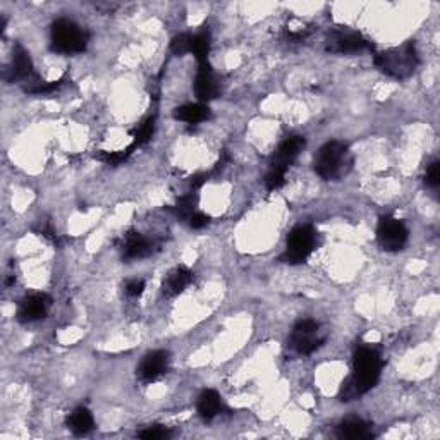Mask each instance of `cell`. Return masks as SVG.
<instances>
[{"instance_id": "obj_1", "label": "cell", "mask_w": 440, "mask_h": 440, "mask_svg": "<svg viewBox=\"0 0 440 440\" xmlns=\"http://www.w3.org/2000/svg\"><path fill=\"white\" fill-rule=\"evenodd\" d=\"M418 64H420V57H418L414 41H406L404 45L375 55V66L382 73L396 79H406L413 76Z\"/></svg>"}, {"instance_id": "obj_2", "label": "cell", "mask_w": 440, "mask_h": 440, "mask_svg": "<svg viewBox=\"0 0 440 440\" xmlns=\"http://www.w3.org/2000/svg\"><path fill=\"white\" fill-rule=\"evenodd\" d=\"M353 156L348 146L341 141H329L320 148L315 156V171L324 179H341L351 171Z\"/></svg>"}, {"instance_id": "obj_3", "label": "cell", "mask_w": 440, "mask_h": 440, "mask_svg": "<svg viewBox=\"0 0 440 440\" xmlns=\"http://www.w3.org/2000/svg\"><path fill=\"white\" fill-rule=\"evenodd\" d=\"M382 366L384 361L376 351L368 348L356 351V354H354V375L351 376V380H353L359 396L375 387L380 379Z\"/></svg>"}, {"instance_id": "obj_4", "label": "cell", "mask_w": 440, "mask_h": 440, "mask_svg": "<svg viewBox=\"0 0 440 440\" xmlns=\"http://www.w3.org/2000/svg\"><path fill=\"white\" fill-rule=\"evenodd\" d=\"M88 33L69 19H57L52 24V50L73 55L86 50Z\"/></svg>"}, {"instance_id": "obj_5", "label": "cell", "mask_w": 440, "mask_h": 440, "mask_svg": "<svg viewBox=\"0 0 440 440\" xmlns=\"http://www.w3.org/2000/svg\"><path fill=\"white\" fill-rule=\"evenodd\" d=\"M316 246V232L311 226H298L287 236V249L281 260L284 264H303Z\"/></svg>"}, {"instance_id": "obj_6", "label": "cell", "mask_w": 440, "mask_h": 440, "mask_svg": "<svg viewBox=\"0 0 440 440\" xmlns=\"http://www.w3.org/2000/svg\"><path fill=\"white\" fill-rule=\"evenodd\" d=\"M324 342L325 336L321 334L320 324L311 319L298 321V324L294 325L293 332H291V339H289L291 348H293L298 354H303V356L315 353Z\"/></svg>"}, {"instance_id": "obj_7", "label": "cell", "mask_w": 440, "mask_h": 440, "mask_svg": "<svg viewBox=\"0 0 440 440\" xmlns=\"http://www.w3.org/2000/svg\"><path fill=\"white\" fill-rule=\"evenodd\" d=\"M408 229L401 220L394 217H382L376 227V239L385 251H399L408 241Z\"/></svg>"}, {"instance_id": "obj_8", "label": "cell", "mask_w": 440, "mask_h": 440, "mask_svg": "<svg viewBox=\"0 0 440 440\" xmlns=\"http://www.w3.org/2000/svg\"><path fill=\"white\" fill-rule=\"evenodd\" d=\"M370 41L361 33L348 31V29H336L327 38V50L336 54H351L366 49Z\"/></svg>"}, {"instance_id": "obj_9", "label": "cell", "mask_w": 440, "mask_h": 440, "mask_svg": "<svg viewBox=\"0 0 440 440\" xmlns=\"http://www.w3.org/2000/svg\"><path fill=\"white\" fill-rule=\"evenodd\" d=\"M50 304H52L50 296H46L44 293L29 294L19 303L18 320L23 321V324H31V321L45 319L46 313H49Z\"/></svg>"}, {"instance_id": "obj_10", "label": "cell", "mask_w": 440, "mask_h": 440, "mask_svg": "<svg viewBox=\"0 0 440 440\" xmlns=\"http://www.w3.org/2000/svg\"><path fill=\"white\" fill-rule=\"evenodd\" d=\"M169 353L165 351H151L143 358L141 365L138 368L139 379L145 380V382H154V380L160 379L165 371L169 370Z\"/></svg>"}, {"instance_id": "obj_11", "label": "cell", "mask_w": 440, "mask_h": 440, "mask_svg": "<svg viewBox=\"0 0 440 440\" xmlns=\"http://www.w3.org/2000/svg\"><path fill=\"white\" fill-rule=\"evenodd\" d=\"M304 145H306V141H304L303 136H291L284 139V141L281 143V146L277 148V151H275L272 167L287 171V167L294 162L296 156L299 155V151L303 150Z\"/></svg>"}, {"instance_id": "obj_12", "label": "cell", "mask_w": 440, "mask_h": 440, "mask_svg": "<svg viewBox=\"0 0 440 440\" xmlns=\"http://www.w3.org/2000/svg\"><path fill=\"white\" fill-rule=\"evenodd\" d=\"M194 93H196L198 100L201 104H206L211 99L217 96V84H215L214 73H211V67L206 62H200V67H198L196 79H194Z\"/></svg>"}, {"instance_id": "obj_13", "label": "cell", "mask_w": 440, "mask_h": 440, "mask_svg": "<svg viewBox=\"0 0 440 440\" xmlns=\"http://www.w3.org/2000/svg\"><path fill=\"white\" fill-rule=\"evenodd\" d=\"M9 79L11 81H19V83H26L31 76H35L36 73L33 71V62L31 57L23 46L18 45L14 50V55H12V64L9 69Z\"/></svg>"}, {"instance_id": "obj_14", "label": "cell", "mask_w": 440, "mask_h": 440, "mask_svg": "<svg viewBox=\"0 0 440 440\" xmlns=\"http://www.w3.org/2000/svg\"><path fill=\"white\" fill-rule=\"evenodd\" d=\"M194 275L189 269L186 266H176L172 272H169L167 277H165L164 286H162V293L167 296V298H172V296L181 294L183 291L193 282Z\"/></svg>"}, {"instance_id": "obj_15", "label": "cell", "mask_w": 440, "mask_h": 440, "mask_svg": "<svg viewBox=\"0 0 440 440\" xmlns=\"http://www.w3.org/2000/svg\"><path fill=\"white\" fill-rule=\"evenodd\" d=\"M154 251V243L146 239L139 232H129L124 239V258L126 260H136V258H145Z\"/></svg>"}, {"instance_id": "obj_16", "label": "cell", "mask_w": 440, "mask_h": 440, "mask_svg": "<svg viewBox=\"0 0 440 440\" xmlns=\"http://www.w3.org/2000/svg\"><path fill=\"white\" fill-rule=\"evenodd\" d=\"M337 435L341 439H368L371 437V425L361 418H349L339 423Z\"/></svg>"}, {"instance_id": "obj_17", "label": "cell", "mask_w": 440, "mask_h": 440, "mask_svg": "<svg viewBox=\"0 0 440 440\" xmlns=\"http://www.w3.org/2000/svg\"><path fill=\"white\" fill-rule=\"evenodd\" d=\"M222 411V397L219 396L217 391H203L201 396L198 397V414L203 420H211Z\"/></svg>"}, {"instance_id": "obj_18", "label": "cell", "mask_w": 440, "mask_h": 440, "mask_svg": "<svg viewBox=\"0 0 440 440\" xmlns=\"http://www.w3.org/2000/svg\"><path fill=\"white\" fill-rule=\"evenodd\" d=\"M67 426L69 430L76 435H86L95 429V420H93V414L90 413V409L86 408H76L73 413L69 414L67 418Z\"/></svg>"}, {"instance_id": "obj_19", "label": "cell", "mask_w": 440, "mask_h": 440, "mask_svg": "<svg viewBox=\"0 0 440 440\" xmlns=\"http://www.w3.org/2000/svg\"><path fill=\"white\" fill-rule=\"evenodd\" d=\"M174 117L179 121L189 122V124H196V122H203L210 117V109L206 104H186L183 107H177L174 110Z\"/></svg>"}, {"instance_id": "obj_20", "label": "cell", "mask_w": 440, "mask_h": 440, "mask_svg": "<svg viewBox=\"0 0 440 440\" xmlns=\"http://www.w3.org/2000/svg\"><path fill=\"white\" fill-rule=\"evenodd\" d=\"M210 52V35L209 31H201L191 36V54L196 57L198 62L209 61Z\"/></svg>"}, {"instance_id": "obj_21", "label": "cell", "mask_w": 440, "mask_h": 440, "mask_svg": "<svg viewBox=\"0 0 440 440\" xmlns=\"http://www.w3.org/2000/svg\"><path fill=\"white\" fill-rule=\"evenodd\" d=\"M196 203H198L196 194H193V193L184 194V196H181L179 200H177L176 206H172V211H174L179 219L189 220L191 219V215L194 214V209H196Z\"/></svg>"}, {"instance_id": "obj_22", "label": "cell", "mask_w": 440, "mask_h": 440, "mask_svg": "<svg viewBox=\"0 0 440 440\" xmlns=\"http://www.w3.org/2000/svg\"><path fill=\"white\" fill-rule=\"evenodd\" d=\"M155 121H156L155 116L146 117V119L143 121L136 129H134V133H133L134 146H139V145H143V143L150 141V138L154 136V131H155Z\"/></svg>"}, {"instance_id": "obj_23", "label": "cell", "mask_w": 440, "mask_h": 440, "mask_svg": "<svg viewBox=\"0 0 440 440\" xmlns=\"http://www.w3.org/2000/svg\"><path fill=\"white\" fill-rule=\"evenodd\" d=\"M284 183H286V171H282V169H277V167L270 169V172L265 177L266 189H269V191H275V189L282 188Z\"/></svg>"}, {"instance_id": "obj_24", "label": "cell", "mask_w": 440, "mask_h": 440, "mask_svg": "<svg viewBox=\"0 0 440 440\" xmlns=\"http://www.w3.org/2000/svg\"><path fill=\"white\" fill-rule=\"evenodd\" d=\"M139 439H146V440H160V439H169L171 437V430L165 429L162 425H154V426H146L145 430L138 431Z\"/></svg>"}, {"instance_id": "obj_25", "label": "cell", "mask_w": 440, "mask_h": 440, "mask_svg": "<svg viewBox=\"0 0 440 440\" xmlns=\"http://www.w3.org/2000/svg\"><path fill=\"white\" fill-rule=\"evenodd\" d=\"M171 50L176 55H184L191 52V35H177L174 40L171 41Z\"/></svg>"}, {"instance_id": "obj_26", "label": "cell", "mask_w": 440, "mask_h": 440, "mask_svg": "<svg viewBox=\"0 0 440 440\" xmlns=\"http://www.w3.org/2000/svg\"><path fill=\"white\" fill-rule=\"evenodd\" d=\"M425 183L430 186V188H437L440 184V164L439 162H431L426 169V176H425Z\"/></svg>"}, {"instance_id": "obj_27", "label": "cell", "mask_w": 440, "mask_h": 440, "mask_svg": "<svg viewBox=\"0 0 440 440\" xmlns=\"http://www.w3.org/2000/svg\"><path fill=\"white\" fill-rule=\"evenodd\" d=\"M143 291H145V281H141V279H134L126 286V294L131 296V298H138V296L143 294Z\"/></svg>"}, {"instance_id": "obj_28", "label": "cell", "mask_w": 440, "mask_h": 440, "mask_svg": "<svg viewBox=\"0 0 440 440\" xmlns=\"http://www.w3.org/2000/svg\"><path fill=\"white\" fill-rule=\"evenodd\" d=\"M209 215L200 214V211H194L191 215V219H189V226L193 227V229H203V227L209 226Z\"/></svg>"}, {"instance_id": "obj_29", "label": "cell", "mask_w": 440, "mask_h": 440, "mask_svg": "<svg viewBox=\"0 0 440 440\" xmlns=\"http://www.w3.org/2000/svg\"><path fill=\"white\" fill-rule=\"evenodd\" d=\"M206 179H209V174L194 176V177H191V186H193V188H200L201 184L206 183Z\"/></svg>"}]
</instances>
